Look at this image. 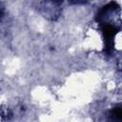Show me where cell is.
<instances>
[{"label":"cell","mask_w":122,"mask_h":122,"mask_svg":"<svg viewBox=\"0 0 122 122\" xmlns=\"http://www.w3.org/2000/svg\"><path fill=\"white\" fill-rule=\"evenodd\" d=\"M112 114H113V116H114L115 118H117V119H121V117H122V112H121V109L117 108V109L113 110V111H112Z\"/></svg>","instance_id":"6da1fadb"},{"label":"cell","mask_w":122,"mask_h":122,"mask_svg":"<svg viewBox=\"0 0 122 122\" xmlns=\"http://www.w3.org/2000/svg\"><path fill=\"white\" fill-rule=\"evenodd\" d=\"M71 1H72L74 3H79V2H83L84 0H71Z\"/></svg>","instance_id":"7a4b0ae2"}]
</instances>
